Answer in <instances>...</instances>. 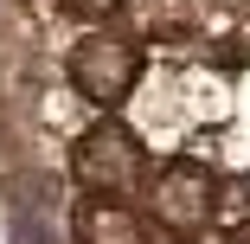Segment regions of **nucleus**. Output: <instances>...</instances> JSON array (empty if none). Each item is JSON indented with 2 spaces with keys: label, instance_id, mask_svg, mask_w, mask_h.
I'll list each match as a JSON object with an SVG mask.
<instances>
[{
  "label": "nucleus",
  "instance_id": "1",
  "mask_svg": "<svg viewBox=\"0 0 250 244\" xmlns=\"http://www.w3.org/2000/svg\"><path fill=\"white\" fill-rule=\"evenodd\" d=\"M71 174H77V186L90 193V200H122V193L141 180V141H135V129H122V122L103 116L71 148Z\"/></svg>",
  "mask_w": 250,
  "mask_h": 244
},
{
  "label": "nucleus",
  "instance_id": "2",
  "mask_svg": "<svg viewBox=\"0 0 250 244\" xmlns=\"http://www.w3.org/2000/svg\"><path fill=\"white\" fill-rule=\"evenodd\" d=\"M212 200H218V180H212V167H206V161H192V155L167 161V167L154 174V193H147L154 219H161L173 238L206 231V219H212Z\"/></svg>",
  "mask_w": 250,
  "mask_h": 244
},
{
  "label": "nucleus",
  "instance_id": "3",
  "mask_svg": "<svg viewBox=\"0 0 250 244\" xmlns=\"http://www.w3.org/2000/svg\"><path fill=\"white\" fill-rule=\"evenodd\" d=\"M141 77V52L122 39H103V32H90L77 39V52H71V84L90 96V103H122V96L135 90Z\"/></svg>",
  "mask_w": 250,
  "mask_h": 244
},
{
  "label": "nucleus",
  "instance_id": "4",
  "mask_svg": "<svg viewBox=\"0 0 250 244\" xmlns=\"http://www.w3.org/2000/svg\"><path fill=\"white\" fill-rule=\"evenodd\" d=\"M52 206H58V186L45 174H13L7 180V231H13V244H58Z\"/></svg>",
  "mask_w": 250,
  "mask_h": 244
},
{
  "label": "nucleus",
  "instance_id": "5",
  "mask_svg": "<svg viewBox=\"0 0 250 244\" xmlns=\"http://www.w3.org/2000/svg\"><path fill=\"white\" fill-rule=\"evenodd\" d=\"M71 231H77V244H147L141 219L128 206H116V200H83L77 219H71Z\"/></svg>",
  "mask_w": 250,
  "mask_h": 244
},
{
  "label": "nucleus",
  "instance_id": "6",
  "mask_svg": "<svg viewBox=\"0 0 250 244\" xmlns=\"http://www.w3.org/2000/svg\"><path fill=\"white\" fill-rule=\"evenodd\" d=\"M71 13H83V20H103V13H122L128 0H64Z\"/></svg>",
  "mask_w": 250,
  "mask_h": 244
}]
</instances>
